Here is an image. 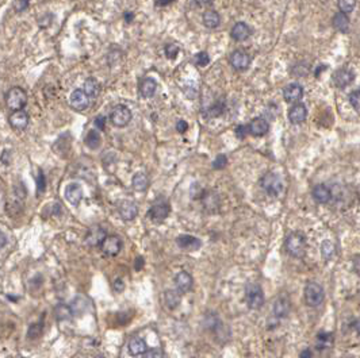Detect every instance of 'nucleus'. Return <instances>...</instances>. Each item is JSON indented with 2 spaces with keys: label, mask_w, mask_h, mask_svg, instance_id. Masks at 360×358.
<instances>
[{
  "label": "nucleus",
  "mask_w": 360,
  "mask_h": 358,
  "mask_svg": "<svg viewBox=\"0 0 360 358\" xmlns=\"http://www.w3.org/2000/svg\"><path fill=\"white\" fill-rule=\"evenodd\" d=\"M284 248L291 257L302 258L306 251V235L301 231H294L288 234L284 241Z\"/></svg>",
  "instance_id": "1"
},
{
  "label": "nucleus",
  "mask_w": 360,
  "mask_h": 358,
  "mask_svg": "<svg viewBox=\"0 0 360 358\" xmlns=\"http://www.w3.org/2000/svg\"><path fill=\"white\" fill-rule=\"evenodd\" d=\"M303 296H305V303L309 307L316 308L318 305H321L325 300V292L323 288L316 281H309L305 286V291H303Z\"/></svg>",
  "instance_id": "2"
},
{
  "label": "nucleus",
  "mask_w": 360,
  "mask_h": 358,
  "mask_svg": "<svg viewBox=\"0 0 360 358\" xmlns=\"http://www.w3.org/2000/svg\"><path fill=\"white\" fill-rule=\"evenodd\" d=\"M260 185L264 189V192L271 196V197H276L279 196L283 189V184H282L281 179L278 175H275L274 172H267L260 180Z\"/></svg>",
  "instance_id": "3"
},
{
  "label": "nucleus",
  "mask_w": 360,
  "mask_h": 358,
  "mask_svg": "<svg viewBox=\"0 0 360 358\" xmlns=\"http://www.w3.org/2000/svg\"><path fill=\"white\" fill-rule=\"evenodd\" d=\"M245 299L250 310H260L264 305V292L259 284H248L245 288Z\"/></svg>",
  "instance_id": "4"
},
{
  "label": "nucleus",
  "mask_w": 360,
  "mask_h": 358,
  "mask_svg": "<svg viewBox=\"0 0 360 358\" xmlns=\"http://www.w3.org/2000/svg\"><path fill=\"white\" fill-rule=\"evenodd\" d=\"M6 104L11 111L22 109L27 104V95H26V92L22 88H19V87L11 88L10 91L7 92Z\"/></svg>",
  "instance_id": "5"
},
{
  "label": "nucleus",
  "mask_w": 360,
  "mask_h": 358,
  "mask_svg": "<svg viewBox=\"0 0 360 358\" xmlns=\"http://www.w3.org/2000/svg\"><path fill=\"white\" fill-rule=\"evenodd\" d=\"M130 121H132V111L126 106L118 104L111 109L110 122L115 127H125L128 126Z\"/></svg>",
  "instance_id": "6"
},
{
  "label": "nucleus",
  "mask_w": 360,
  "mask_h": 358,
  "mask_svg": "<svg viewBox=\"0 0 360 358\" xmlns=\"http://www.w3.org/2000/svg\"><path fill=\"white\" fill-rule=\"evenodd\" d=\"M107 237V233L103 227L100 226H94L90 230L87 231L86 237H84V242L91 248H98L102 245L104 241V238Z\"/></svg>",
  "instance_id": "7"
},
{
  "label": "nucleus",
  "mask_w": 360,
  "mask_h": 358,
  "mask_svg": "<svg viewBox=\"0 0 360 358\" xmlns=\"http://www.w3.org/2000/svg\"><path fill=\"white\" fill-rule=\"evenodd\" d=\"M229 62L236 71H246L250 65V55L244 52V50H234L230 57H229Z\"/></svg>",
  "instance_id": "8"
},
{
  "label": "nucleus",
  "mask_w": 360,
  "mask_h": 358,
  "mask_svg": "<svg viewBox=\"0 0 360 358\" xmlns=\"http://www.w3.org/2000/svg\"><path fill=\"white\" fill-rule=\"evenodd\" d=\"M170 211H171L170 206H168L167 203H164V201H160V203H156V204H153V206L149 208L148 216H149L151 220L154 222V223H161L163 220H165V219L168 218Z\"/></svg>",
  "instance_id": "9"
},
{
  "label": "nucleus",
  "mask_w": 360,
  "mask_h": 358,
  "mask_svg": "<svg viewBox=\"0 0 360 358\" xmlns=\"http://www.w3.org/2000/svg\"><path fill=\"white\" fill-rule=\"evenodd\" d=\"M100 249L106 255H111V257L118 255L122 249V241L116 235H107L100 245Z\"/></svg>",
  "instance_id": "10"
},
{
  "label": "nucleus",
  "mask_w": 360,
  "mask_h": 358,
  "mask_svg": "<svg viewBox=\"0 0 360 358\" xmlns=\"http://www.w3.org/2000/svg\"><path fill=\"white\" fill-rule=\"evenodd\" d=\"M69 103L76 111H84L90 107V96L83 90H76L71 93Z\"/></svg>",
  "instance_id": "11"
},
{
  "label": "nucleus",
  "mask_w": 360,
  "mask_h": 358,
  "mask_svg": "<svg viewBox=\"0 0 360 358\" xmlns=\"http://www.w3.org/2000/svg\"><path fill=\"white\" fill-rule=\"evenodd\" d=\"M355 80L354 71L348 68H341L333 73V83L337 88H345L349 84H352Z\"/></svg>",
  "instance_id": "12"
},
{
  "label": "nucleus",
  "mask_w": 360,
  "mask_h": 358,
  "mask_svg": "<svg viewBox=\"0 0 360 358\" xmlns=\"http://www.w3.org/2000/svg\"><path fill=\"white\" fill-rule=\"evenodd\" d=\"M248 131L253 137H263L269 131V123L262 116H257L248 123Z\"/></svg>",
  "instance_id": "13"
},
{
  "label": "nucleus",
  "mask_w": 360,
  "mask_h": 358,
  "mask_svg": "<svg viewBox=\"0 0 360 358\" xmlns=\"http://www.w3.org/2000/svg\"><path fill=\"white\" fill-rule=\"evenodd\" d=\"M290 310H291V302H290V299H288L287 295H281L279 298L275 300L274 315L278 319L287 318V315L290 314Z\"/></svg>",
  "instance_id": "14"
},
{
  "label": "nucleus",
  "mask_w": 360,
  "mask_h": 358,
  "mask_svg": "<svg viewBox=\"0 0 360 358\" xmlns=\"http://www.w3.org/2000/svg\"><path fill=\"white\" fill-rule=\"evenodd\" d=\"M303 96V87L298 83H291L283 90V97L287 103H295L299 102Z\"/></svg>",
  "instance_id": "15"
},
{
  "label": "nucleus",
  "mask_w": 360,
  "mask_h": 358,
  "mask_svg": "<svg viewBox=\"0 0 360 358\" xmlns=\"http://www.w3.org/2000/svg\"><path fill=\"white\" fill-rule=\"evenodd\" d=\"M8 123L10 126L14 128V130H18V131H22L27 127L29 125V115L26 114L25 111L22 109H18V111H14L13 114L8 118Z\"/></svg>",
  "instance_id": "16"
},
{
  "label": "nucleus",
  "mask_w": 360,
  "mask_h": 358,
  "mask_svg": "<svg viewBox=\"0 0 360 358\" xmlns=\"http://www.w3.org/2000/svg\"><path fill=\"white\" fill-rule=\"evenodd\" d=\"M307 118V108L305 104L295 103L288 111V119L294 125H301L303 123Z\"/></svg>",
  "instance_id": "17"
},
{
  "label": "nucleus",
  "mask_w": 360,
  "mask_h": 358,
  "mask_svg": "<svg viewBox=\"0 0 360 358\" xmlns=\"http://www.w3.org/2000/svg\"><path fill=\"white\" fill-rule=\"evenodd\" d=\"M118 211H119V215L121 218L125 220V222H130L137 216V213H138V207L135 203L130 200H123L119 207H118Z\"/></svg>",
  "instance_id": "18"
},
{
  "label": "nucleus",
  "mask_w": 360,
  "mask_h": 358,
  "mask_svg": "<svg viewBox=\"0 0 360 358\" xmlns=\"http://www.w3.org/2000/svg\"><path fill=\"white\" fill-rule=\"evenodd\" d=\"M252 36V30L250 27L244 22H238L233 26L232 31H230V36L237 42H244L249 36Z\"/></svg>",
  "instance_id": "19"
},
{
  "label": "nucleus",
  "mask_w": 360,
  "mask_h": 358,
  "mask_svg": "<svg viewBox=\"0 0 360 358\" xmlns=\"http://www.w3.org/2000/svg\"><path fill=\"white\" fill-rule=\"evenodd\" d=\"M175 284H176L177 291L180 293H186L192 289L194 286V280L191 277V274L189 272H179L175 277Z\"/></svg>",
  "instance_id": "20"
},
{
  "label": "nucleus",
  "mask_w": 360,
  "mask_h": 358,
  "mask_svg": "<svg viewBox=\"0 0 360 358\" xmlns=\"http://www.w3.org/2000/svg\"><path fill=\"white\" fill-rule=\"evenodd\" d=\"M65 199L72 206H77L79 204L81 199H83V189H81L79 184L72 182V184L67 185V188H65Z\"/></svg>",
  "instance_id": "21"
},
{
  "label": "nucleus",
  "mask_w": 360,
  "mask_h": 358,
  "mask_svg": "<svg viewBox=\"0 0 360 358\" xmlns=\"http://www.w3.org/2000/svg\"><path fill=\"white\" fill-rule=\"evenodd\" d=\"M311 195L313 199L320 204H326L332 199V191L325 184H317L311 191Z\"/></svg>",
  "instance_id": "22"
},
{
  "label": "nucleus",
  "mask_w": 360,
  "mask_h": 358,
  "mask_svg": "<svg viewBox=\"0 0 360 358\" xmlns=\"http://www.w3.org/2000/svg\"><path fill=\"white\" fill-rule=\"evenodd\" d=\"M176 243L183 250H198L202 246L201 239L192 235H180L176 238Z\"/></svg>",
  "instance_id": "23"
},
{
  "label": "nucleus",
  "mask_w": 360,
  "mask_h": 358,
  "mask_svg": "<svg viewBox=\"0 0 360 358\" xmlns=\"http://www.w3.org/2000/svg\"><path fill=\"white\" fill-rule=\"evenodd\" d=\"M92 307L91 300L88 298H84V296H77L72 300L71 303V308H72V312L74 315H83L86 314L87 311L90 310Z\"/></svg>",
  "instance_id": "24"
},
{
  "label": "nucleus",
  "mask_w": 360,
  "mask_h": 358,
  "mask_svg": "<svg viewBox=\"0 0 360 358\" xmlns=\"http://www.w3.org/2000/svg\"><path fill=\"white\" fill-rule=\"evenodd\" d=\"M128 349L129 353H130L132 356H134V357L142 356V354L148 350L145 340H142V338H140V337H135V338H132V340H129Z\"/></svg>",
  "instance_id": "25"
},
{
  "label": "nucleus",
  "mask_w": 360,
  "mask_h": 358,
  "mask_svg": "<svg viewBox=\"0 0 360 358\" xmlns=\"http://www.w3.org/2000/svg\"><path fill=\"white\" fill-rule=\"evenodd\" d=\"M332 24H333L335 30L340 31V33H347L348 29H349V18L345 12H337L332 19Z\"/></svg>",
  "instance_id": "26"
},
{
  "label": "nucleus",
  "mask_w": 360,
  "mask_h": 358,
  "mask_svg": "<svg viewBox=\"0 0 360 358\" xmlns=\"http://www.w3.org/2000/svg\"><path fill=\"white\" fill-rule=\"evenodd\" d=\"M156 90H157V83L153 79H144L140 83V93L141 96L145 97V99H149L152 97L154 93H156Z\"/></svg>",
  "instance_id": "27"
},
{
  "label": "nucleus",
  "mask_w": 360,
  "mask_h": 358,
  "mask_svg": "<svg viewBox=\"0 0 360 358\" xmlns=\"http://www.w3.org/2000/svg\"><path fill=\"white\" fill-rule=\"evenodd\" d=\"M203 24L208 27V29H217L221 23V18L218 15V12L214 11V10H208L203 14L202 17Z\"/></svg>",
  "instance_id": "28"
},
{
  "label": "nucleus",
  "mask_w": 360,
  "mask_h": 358,
  "mask_svg": "<svg viewBox=\"0 0 360 358\" xmlns=\"http://www.w3.org/2000/svg\"><path fill=\"white\" fill-rule=\"evenodd\" d=\"M164 302H165V305H167L170 310H175V308H177V307H179V304H180V302H182L180 292L173 291V289L165 291Z\"/></svg>",
  "instance_id": "29"
},
{
  "label": "nucleus",
  "mask_w": 360,
  "mask_h": 358,
  "mask_svg": "<svg viewBox=\"0 0 360 358\" xmlns=\"http://www.w3.org/2000/svg\"><path fill=\"white\" fill-rule=\"evenodd\" d=\"M55 315L57 318V321H72L74 318V312H72V308L71 305H67V304H57L55 308Z\"/></svg>",
  "instance_id": "30"
},
{
  "label": "nucleus",
  "mask_w": 360,
  "mask_h": 358,
  "mask_svg": "<svg viewBox=\"0 0 360 358\" xmlns=\"http://www.w3.org/2000/svg\"><path fill=\"white\" fill-rule=\"evenodd\" d=\"M83 91L86 92L87 95L90 97H96L99 95V91H100V84L96 79H87L83 84Z\"/></svg>",
  "instance_id": "31"
},
{
  "label": "nucleus",
  "mask_w": 360,
  "mask_h": 358,
  "mask_svg": "<svg viewBox=\"0 0 360 358\" xmlns=\"http://www.w3.org/2000/svg\"><path fill=\"white\" fill-rule=\"evenodd\" d=\"M86 146L87 147H90L92 150H96L99 146L102 145V138H100V134L98 131H95V130H90L88 134H87L86 140Z\"/></svg>",
  "instance_id": "32"
},
{
  "label": "nucleus",
  "mask_w": 360,
  "mask_h": 358,
  "mask_svg": "<svg viewBox=\"0 0 360 358\" xmlns=\"http://www.w3.org/2000/svg\"><path fill=\"white\" fill-rule=\"evenodd\" d=\"M336 254V246L335 243L332 242V241H323L321 243V255H322V258L325 261H330Z\"/></svg>",
  "instance_id": "33"
},
{
  "label": "nucleus",
  "mask_w": 360,
  "mask_h": 358,
  "mask_svg": "<svg viewBox=\"0 0 360 358\" xmlns=\"http://www.w3.org/2000/svg\"><path fill=\"white\" fill-rule=\"evenodd\" d=\"M148 187H149V180H148L147 175H144V173H135L134 177H133V188L135 191L144 192V191H147Z\"/></svg>",
  "instance_id": "34"
},
{
  "label": "nucleus",
  "mask_w": 360,
  "mask_h": 358,
  "mask_svg": "<svg viewBox=\"0 0 360 358\" xmlns=\"http://www.w3.org/2000/svg\"><path fill=\"white\" fill-rule=\"evenodd\" d=\"M333 343V334L332 333H320L317 335V346L320 349H326Z\"/></svg>",
  "instance_id": "35"
},
{
  "label": "nucleus",
  "mask_w": 360,
  "mask_h": 358,
  "mask_svg": "<svg viewBox=\"0 0 360 358\" xmlns=\"http://www.w3.org/2000/svg\"><path fill=\"white\" fill-rule=\"evenodd\" d=\"M43 333V322L33 323L27 330V338L29 340H38Z\"/></svg>",
  "instance_id": "36"
},
{
  "label": "nucleus",
  "mask_w": 360,
  "mask_h": 358,
  "mask_svg": "<svg viewBox=\"0 0 360 358\" xmlns=\"http://www.w3.org/2000/svg\"><path fill=\"white\" fill-rule=\"evenodd\" d=\"M339 8L340 11L349 14V12L354 11L355 6H356V0H339Z\"/></svg>",
  "instance_id": "37"
},
{
  "label": "nucleus",
  "mask_w": 360,
  "mask_h": 358,
  "mask_svg": "<svg viewBox=\"0 0 360 358\" xmlns=\"http://www.w3.org/2000/svg\"><path fill=\"white\" fill-rule=\"evenodd\" d=\"M348 99H349V103H351V106L354 107L355 111H356L358 114H360V90H356V91L351 92Z\"/></svg>",
  "instance_id": "38"
},
{
  "label": "nucleus",
  "mask_w": 360,
  "mask_h": 358,
  "mask_svg": "<svg viewBox=\"0 0 360 358\" xmlns=\"http://www.w3.org/2000/svg\"><path fill=\"white\" fill-rule=\"evenodd\" d=\"M164 53L167 55V58L175 60L177 54H179V48H177V45H175V43H168V45H165Z\"/></svg>",
  "instance_id": "39"
},
{
  "label": "nucleus",
  "mask_w": 360,
  "mask_h": 358,
  "mask_svg": "<svg viewBox=\"0 0 360 358\" xmlns=\"http://www.w3.org/2000/svg\"><path fill=\"white\" fill-rule=\"evenodd\" d=\"M194 61L198 67H206L208 62H210V57L206 52H199L198 54H195L194 57Z\"/></svg>",
  "instance_id": "40"
},
{
  "label": "nucleus",
  "mask_w": 360,
  "mask_h": 358,
  "mask_svg": "<svg viewBox=\"0 0 360 358\" xmlns=\"http://www.w3.org/2000/svg\"><path fill=\"white\" fill-rule=\"evenodd\" d=\"M224 109H225V104L222 102H217L213 107L208 108V116H220L224 112Z\"/></svg>",
  "instance_id": "41"
},
{
  "label": "nucleus",
  "mask_w": 360,
  "mask_h": 358,
  "mask_svg": "<svg viewBox=\"0 0 360 358\" xmlns=\"http://www.w3.org/2000/svg\"><path fill=\"white\" fill-rule=\"evenodd\" d=\"M226 165H227V157H226L225 154H220V156H217V158L213 161V168L215 170L224 169Z\"/></svg>",
  "instance_id": "42"
},
{
  "label": "nucleus",
  "mask_w": 360,
  "mask_h": 358,
  "mask_svg": "<svg viewBox=\"0 0 360 358\" xmlns=\"http://www.w3.org/2000/svg\"><path fill=\"white\" fill-rule=\"evenodd\" d=\"M45 188H46V180H45V176H43L42 170H38V177H37V194L41 195L45 192Z\"/></svg>",
  "instance_id": "43"
},
{
  "label": "nucleus",
  "mask_w": 360,
  "mask_h": 358,
  "mask_svg": "<svg viewBox=\"0 0 360 358\" xmlns=\"http://www.w3.org/2000/svg\"><path fill=\"white\" fill-rule=\"evenodd\" d=\"M234 133H236V137H237L238 140H244L245 137L249 134V131H248V125H238L236 130H234Z\"/></svg>",
  "instance_id": "44"
},
{
  "label": "nucleus",
  "mask_w": 360,
  "mask_h": 358,
  "mask_svg": "<svg viewBox=\"0 0 360 358\" xmlns=\"http://www.w3.org/2000/svg\"><path fill=\"white\" fill-rule=\"evenodd\" d=\"M29 4H30V0H15L14 8H15V11L22 12L29 7Z\"/></svg>",
  "instance_id": "45"
},
{
  "label": "nucleus",
  "mask_w": 360,
  "mask_h": 358,
  "mask_svg": "<svg viewBox=\"0 0 360 358\" xmlns=\"http://www.w3.org/2000/svg\"><path fill=\"white\" fill-rule=\"evenodd\" d=\"M142 356H144V357H147V358H151V357H157V358L164 357V354H163V353L160 352L159 349H151V350H147V352L144 353Z\"/></svg>",
  "instance_id": "46"
},
{
  "label": "nucleus",
  "mask_w": 360,
  "mask_h": 358,
  "mask_svg": "<svg viewBox=\"0 0 360 358\" xmlns=\"http://www.w3.org/2000/svg\"><path fill=\"white\" fill-rule=\"evenodd\" d=\"M187 128H189V125H187V122H186V121H179L176 123L177 133L184 134L186 131H187Z\"/></svg>",
  "instance_id": "47"
},
{
  "label": "nucleus",
  "mask_w": 360,
  "mask_h": 358,
  "mask_svg": "<svg viewBox=\"0 0 360 358\" xmlns=\"http://www.w3.org/2000/svg\"><path fill=\"white\" fill-rule=\"evenodd\" d=\"M104 123H106V118L102 115H99L96 119H95V126L100 130H103L104 128Z\"/></svg>",
  "instance_id": "48"
},
{
  "label": "nucleus",
  "mask_w": 360,
  "mask_h": 358,
  "mask_svg": "<svg viewBox=\"0 0 360 358\" xmlns=\"http://www.w3.org/2000/svg\"><path fill=\"white\" fill-rule=\"evenodd\" d=\"M114 289L116 292H122L125 289V284H123V281L121 279L115 280V283H114Z\"/></svg>",
  "instance_id": "49"
},
{
  "label": "nucleus",
  "mask_w": 360,
  "mask_h": 358,
  "mask_svg": "<svg viewBox=\"0 0 360 358\" xmlns=\"http://www.w3.org/2000/svg\"><path fill=\"white\" fill-rule=\"evenodd\" d=\"M354 269L355 272L360 276V255H356L354 258Z\"/></svg>",
  "instance_id": "50"
},
{
  "label": "nucleus",
  "mask_w": 360,
  "mask_h": 358,
  "mask_svg": "<svg viewBox=\"0 0 360 358\" xmlns=\"http://www.w3.org/2000/svg\"><path fill=\"white\" fill-rule=\"evenodd\" d=\"M195 3L201 7H208L210 4H213L214 0H195Z\"/></svg>",
  "instance_id": "51"
},
{
  "label": "nucleus",
  "mask_w": 360,
  "mask_h": 358,
  "mask_svg": "<svg viewBox=\"0 0 360 358\" xmlns=\"http://www.w3.org/2000/svg\"><path fill=\"white\" fill-rule=\"evenodd\" d=\"M175 0H156V6L159 7H165V6H170L171 3H173Z\"/></svg>",
  "instance_id": "52"
},
{
  "label": "nucleus",
  "mask_w": 360,
  "mask_h": 358,
  "mask_svg": "<svg viewBox=\"0 0 360 358\" xmlns=\"http://www.w3.org/2000/svg\"><path fill=\"white\" fill-rule=\"evenodd\" d=\"M144 267V258L142 257H137L135 258V270H140Z\"/></svg>",
  "instance_id": "53"
},
{
  "label": "nucleus",
  "mask_w": 360,
  "mask_h": 358,
  "mask_svg": "<svg viewBox=\"0 0 360 358\" xmlns=\"http://www.w3.org/2000/svg\"><path fill=\"white\" fill-rule=\"evenodd\" d=\"M6 245H7V237H6V234L0 231V249H3V248H4Z\"/></svg>",
  "instance_id": "54"
},
{
  "label": "nucleus",
  "mask_w": 360,
  "mask_h": 358,
  "mask_svg": "<svg viewBox=\"0 0 360 358\" xmlns=\"http://www.w3.org/2000/svg\"><path fill=\"white\" fill-rule=\"evenodd\" d=\"M133 18H134V15H133L132 12H126V14H125V20H126L128 23H129V22H132V20H133Z\"/></svg>",
  "instance_id": "55"
},
{
  "label": "nucleus",
  "mask_w": 360,
  "mask_h": 358,
  "mask_svg": "<svg viewBox=\"0 0 360 358\" xmlns=\"http://www.w3.org/2000/svg\"><path fill=\"white\" fill-rule=\"evenodd\" d=\"M301 357H302V358H305V357L311 358V357H313V354H311V352L309 350V349H306V352L301 353Z\"/></svg>",
  "instance_id": "56"
},
{
  "label": "nucleus",
  "mask_w": 360,
  "mask_h": 358,
  "mask_svg": "<svg viewBox=\"0 0 360 358\" xmlns=\"http://www.w3.org/2000/svg\"><path fill=\"white\" fill-rule=\"evenodd\" d=\"M354 327H355V330H356V333L360 335V318L356 321V322H355Z\"/></svg>",
  "instance_id": "57"
}]
</instances>
